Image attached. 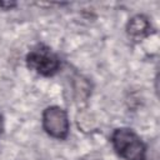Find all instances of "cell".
Segmentation results:
<instances>
[{
  "label": "cell",
  "instance_id": "3",
  "mask_svg": "<svg viewBox=\"0 0 160 160\" xmlns=\"http://www.w3.org/2000/svg\"><path fill=\"white\" fill-rule=\"evenodd\" d=\"M42 126L45 131L52 138H66L69 132V120L66 112L59 106L48 108L42 114Z\"/></svg>",
  "mask_w": 160,
  "mask_h": 160
},
{
  "label": "cell",
  "instance_id": "4",
  "mask_svg": "<svg viewBox=\"0 0 160 160\" xmlns=\"http://www.w3.org/2000/svg\"><path fill=\"white\" fill-rule=\"evenodd\" d=\"M150 29H151V25H150L149 20L142 15L134 16L128 24L129 35H131L132 38H136V39H139V38L141 39V38L146 36L150 32Z\"/></svg>",
  "mask_w": 160,
  "mask_h": 160
},
{
  "label": "cell",
  "instance_id": "5",
  "mask_svg": "<svg viewBox=\"0 0 160 160\" xmlns=\"http://www.w3.org/2000/svg\"><path fill=\"white\" fill-rule=\"evenodd\" d=\"M1 130H2V121H1V118H0V134H1Z\"/></svg>",
  "mask_w": 160,
  "mask_h": 160
},
{
  "label": "cell",
  "instance_id": "2",
  "mask_svg": "<svg viewBox=\"0 0 160 160\" xmlns=\"http://www.w3.org/2000/svg\"><path fill=\"white\" fill-rule=\"evenodd\" d=\"M26 62L31 70L44 76L54 75L60 66L58 56L45 46L32 49L26 56Z\"/></svg>",
  "mask_w": 160,
  "mask_h": 160
},
{
  "label": "cell",
  "instance_id": "1",
  "mask_svg": "<svg viewBox=\"0 0 160 160\" xmlns=\"http://www.w3.org/2000/svg\"><path fill=\"white\" fill-rule=\"evenodd\" d=\"M111 142L115 151L125 160H145V146L130 129H116L112 132Z\"/></svg>",
  "mask_w": 160,
  "mask_h": 160
}]
</instances>
